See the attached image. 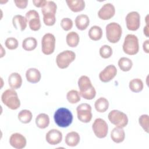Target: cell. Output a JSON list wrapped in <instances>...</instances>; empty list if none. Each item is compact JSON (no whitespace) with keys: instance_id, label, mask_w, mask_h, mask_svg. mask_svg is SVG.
Wrapping results in <instances>:
<instances>
[{"instance_id":"6da1fadb","label":"cell","mask_w":149,"mask_h":149,"mask_svg":"<svg viewBox=\"0 0 149 149\" xmlns=\"http://www.w3.org/2000/svg\"><path fill=\"white\" fill-rule=\"evenodd\" d=\"M80 95L86 100H93L96 95V91L92 85L90 78L85 75L81 76L78 80Z\"/></svg>"},{"instance_id":"7a4b0ae2","label":"cell","mask_w":149,"mask_h":149,"mask_svg":"<svg viewBox=\"0 0 149 149\" xmlns=\"http://www.w3.org/2000/svg\"><path fill=\"white\" fill-rule=\"evenodd\" d=\"M54 118L59 127H67L72 123L73 115L68 108H60L55 111Z\"/></svg>"},{"instance_id":"3957f363","label":"cell","mask_w":149,"mask_h":149,"mask_svg":"<svg viewBox=\"0 0 149 149\" xmlns=\"http://www.w3.org/2000/svg\"><path fill=\"white\" fill-rule=\"evenodd\" d=\"M1 101L3 104L12 110H16L20 106V101L17 93L14 89H7L3 92L1 95Z\"/></svg>"},{"instance_id":"277c9868","label":"cell","mask_w":149,"mask_h":149,"mask_svg":"<svg viewBox=\"0 0 149 149\" xmlns=\"http://www.w3.org/2000/svg\"><path fill=\"white\" fill-rule=\"evenodd\" d=\"M123 52L129 55H134L139 51V43L137 37L134 34H127L124 40L122 46Z\"/></svg>"},{"instance_id":"5b68a950","label":"cell","mask_w":149,"mask_h":149,"mask_svg":"<svg viewBox=\"0 0 149 149\" xmlns=\"http://www.w3.org/2000/svg\"><path fill=\"white\" fill-rule=\"evenodd\" d=\"M106 37L108 41L111 43L118 42L122 36V29L119 24L111 22L106 26Z\"/></svg>"},{"instance_id":"8992f818","label":"cell","mask_w":149,"mask_h":149,"mask_svg":"<svg viewBox=\"0 0 149 149\" xmlns=\"http://www.w3.org/2000/svg\"><path fill=\"white\" fill-rule=\"evenodd\" d=\"M75 53L70 50H65L58 54L56 58V63L58 67L63 69L67 68L69 65L74 61Z\"/></svg>"},{"instance_id":"52a82bcc","label":"cell","mask_w":149,"mask_h":149,"mask_svg":"<svg viewBox=\"0 0 149 149\" xmlns=\"http://www.w3.org/2000/svg\"><path fill=\"white\" fill-rule=\"evenodd\" d=\"M108 118L110 122L117 127H125L128 123V118L123 112L114 109L109 112Z\"/></svg>"},{"instance_id":"ba28073f","label":"cell","mask_w":149,"mask_h":149,"mask_svg":"<svg viewBox=\"0 0 149 149\" xmlns=\"http://www.w3.org/2000/svg\"><path fill=\"white\" fill-rule=\"evenodd\" d=\"M55 37L49 33L45 34L41 40V49L44 54L49 55L52 54L55 48Z\"/></svg>"},{"instance_id":"9c48e42d","label":"cell","mask_w":149,"mask_h":149,"mask_svg":"<svg viewBox=\"0 0 149 149\" xmlns=\"http://www.w3.org/2000/svg\"><path fill=\"white\" fill-rule=\"evenodd\" d=\"M78 119L83 123H88L92 119L91 107L87 103L79 105L76 108Z\"/></svg>"},{"instance_id":"30bf717a","label":"cell","mask_w":149,"mask_h":149,"mask_svg":"<svg viewBox=\"0 0 149 149\" xmlns=\"http://www.w3.org/2000/svg\"><path fill=\"white\" fill-rule=\"evenodd\" d=\"M92 129L95 136L99 139L105 138L108 130V126L105 120L97 118L92 125Z\"/></svg>"},{"instance_id":"8fae6325","label":"cell","mask_w":149,"mask_h":149,"mask_svg":"<svg viewBox=\"0 0 149 149\" xmlns=\"http://www.w3.org/2000/svg\"><path fill=\"white\" fill-rule=\"evenodd\" d=\"M126 27L129 30L136 31L140 26V16L136 11L128 13L125 18Z\"/></svg>"},{"instance_id":"7c38bea8","label":"cell","mask_w":149,"mask_h":149,"mask_svg":"<svg viewBox=\"0 0 149 149\" xmlns=\"http://www.w3.org/2000/svg\"><path fill=\"white\" fill-rule=\"evenodd\" d=\"M30 29L33 31H38L41 28L40 16L36 10H29L25 15Z\"/></svg>"},{"instance_id":"4fadbf2b","label":"cell","mask_w":149,"mask_h":149,"mask_svg":"<svg viewBox=\"0 0 149 149\" xmlns=\"http://www.w3.org/2000/svg\"><path fill=\"white\" fill-rule=\"evenodd\" d=\"M117 74V69L113 65L106 66L99 74L100 80L104 83H107L112 80Z\"/></svg>"},{"instance_id":"5bb4252c","label":"cell","mask_w":149,"mask_h":149,"mask_svg":"<svg viewBox=\"0 0 149 149\" xmlns=\"http://www.w3.org/2000/svg\"><path fill=\"white\" fill-rule=\"evenodd\" d=\"M115 13V6L111 3H105L98 10V16L100 19L107 20L111 19Z\"/></svg>"},{"instance_id":"9a60e30c","label":"cell","mask_w":149,"mask_h":149,"mask_svg":"<svg viewBox=\"0 0 149 149\" xmlns=\"http://www.w3.org/2000/svg\"><path fill=\"white\" fill-rule=\"evenodd\" d=\"M27 141L25 137L20 133L12 134L9 138V144L12 147L16 149H22L26 146Z\"/></svg>"},{"instance_id":"2e32d148","label":"cell","mask_w":149,"mask_h":149,"mask_svg":"<svg viewBox=\"0 0 149 149\" xmlns=\"http://www.w3.org/2000/svg\"><path fill=\"white\" fill-rule=\"evenodd\" d=\"M45 139L47 143L51 145L58 144L62 140V133L58 129H51L47 133Z\"/></svg>"},{"instance_id":"e0dca14e","label":"cell","mask_w":149,"mask_h":149,"mask_svg":"<svg viewBox=\"0 0 149 149\" xmlns=\"http://www.w3.org/2000/svg\"><path fill=\"white\" fill-rule=\"evenodd\" d=\"M12 24L16 30L24 31L27 27V21L25 17L21 15H16L12 19Z\"/></svg>"},{"instance_id":"ac0fdd59","label":"cell","mask_w":149,"mask_h":149,"mask_svg":"<svg viewBox=\"0 0 149 149\" xmlns=\"http://www.w3.org/2000/svg\"><path fill=\"white\" fill-rule=\"evenodd\" d=\"M27 80L31 83H37L40 81L41 78L40 72L36 68H29L26 72Z\"/></svg>"},{"instance_id":"d6986e66","label":"cell","mask_w":149,"mask_h":149,"mask_svg":"<svg viewBox=\"0 0 149 149\" xmlns=\"http://www.w3.org/2000/svg\"><path fill=\"white\" fill-rule=\"evenodd\" d=\"M8 83L12 89L19 88L22 84V78L20 74L16 72L12 73L8 77Z\"/></svg>"},{"instance_id":"ffe728a7","label":"cell","mask_w":149,"mask_h":149,"mask_svg":"<svg viewBox=\"0 0 149 149\" xmlns=\"http://www.w3.org/2000/svg\"><path fill=\"white\" fill-rule=\"evenodd\" d=\"M111 138L116 143H120L124 141L125 133L122 127L116 126L111 132Z\"/></svg>"},{"instance_id":"44dd1931","label":"cell","mask_w":149,"mask_h":149,"mask_svg":"<svg viewBox=\"0 0 149 149\" xmlns=\"http://www.w3.org/2000/svg\"><path fill=\"white\" fill-rule=\"evenodd\" d=\"M74 22L77 29L80 30H84L90 24V19L87 15L81 14L76 17Z\"/></svg>"},{"instance_id":"7402d4cb","label":"cell","mask_w":149,"mask_h":149,"mask_svg":"<svg viewBox=\"0 0 149 149\" xmlns=\"http://www.w3.org/2000/svg\"><path fill=\"white\" fill-rule=\"evenodd\" d=\"M66 2L69 8L73 12H81L85 8V2L83 0H66Z\"/></svg>"},{"instance_id":"603a6c76","label":"cell","mask_w":149,"mask_h":149,"mask_svg":"<svg viewBox=\"0 0 149 149\" xmlns=\"http://www.w3.org/2000/svg\"><path fill=\"white\" fill-rule=\"evenodd\" d=\"M80 136L78 133L76 132H71L68 133L65 137V141L66 144L69 147H75L80 142Z\"/></svg>"},{"instance_id":"cb8c5ba5","label":"cell","mask_w":149,"mask_h":149,"mask_svg":"<svg viewBox=\"0 0 149 149\" xmlns=\"http://www.w3.org/2000/svg\"><path fill=\"white\" fill-rule=\"evenodd\" d=\"M36 124L40 129H45L47 127L49 124V117L44 113H40L36 118Z\"/></svg>"},{"instance_id":"d4e9b609","label":"cell","mask_w":149,"mask_h":149,"mask_svg":"<svg viewBox=\"0 0 149 149\" xmlns=\"http://www.w3.org/2000/svg\"><path fill=\"white\" fill-rule=\"evenodd\" d=\"M80 41L79 34L75 31H70L68 33L66 37V41L68 46L70 47H76L78 45Z\"/></svg>"},{"instance_id":"484cf974","label":"cell","mask_w":149,"mask_h":149,"mask_svg":"<svg viewBox=\"0 0 149 149\" xmlns=\"http://www.w3.org/2000/svg\"><path fill=\"white\" fill-rule=\"evenodd\" d=\"M94 107L97 112L100 113L104 112L108 109L109 102L107 98L100 97L95 101Z\"/></svg>"},{"instance_id":"4316f807","label":"cell","mask_w":149,"mask_h":149,"mask_svg":"<svg viewBox=\"0 0 149 149\" xmlns=\"http://www.w3.org/2000/svg\"><path fill=\"white\" fill-rule=\"evenodd\" d=\"M37 46V40L33 37L24 38L22 41V48L27 51H31L36 49Z\"/></svg>"},{"instance_id":"83f0119b","label":"cell","mask_w":149,"mask_h":149,"mask_svg":"<svg viewBox=\"0 0 149 149\" xmlns=\"http://www.w3.org/2000/svg\"><path fill=\"white\" fill-rule=\"evenodd\" d=\"M56 9V4L52 1H47V3L41 8V12L43 16L47 15H55Z\"/></svg>"},{"instance_id":"f1b7e54d","label":"cell","mask_w":149,"mask_h":149,"mask_svg":"<svg viewBox=\"0 0 149 149\" xmlns=\"http://www.w3.org/2000/svg\"><path fill=\"white\" fill-rule=\"evenodd\" d=\"M88 37L93 41H98L102 37V30L98 26H92L88 31Z\"/></svg>"},{"instance_id":"f546056e","label":"cell","mask_w":149,"mask_h":149,"mask_svg":"<svg viewBox=\"0 0 149 149\" xmlns=\"http://www.w3.org/2000/svg\"><path fill=\"white\" fill-rule=\"evenodd\" d=\"M129 87L132 92L139 93L143 90L144 84L143 81L140 79L136 78L130 81Z\"/></svg>"},{"instance_id":"4dcf8cb0","label":"cell","mask_w":149,"mask_h":149,"mask_svg":"<svg viewBox=\"0 0 149 149\" xmlns=\"http://www.w3.org/2000/svg\"><path fill=\"white\" fill-rule=\"evenodd\" d=\"M118 64L120 69L123 72L129 71L133 66L132 60L126 57L120 58L118 61Z\"/></svg>"},{"instance_id":"1f68e13d","label":"cell","mask_w":149,"mask_h":149,"mask_svg":"<svg viewBox=\"0 0 149 149\" xmlns=\"http://www.w3.org/2000/svg\"><path fill=\"white\" fill-rule=\"evenodd\" d=\"M33 118L31 112L27 109H23L20 111L18 114V119L20 122L26 124L30 122Z\"/></svg>"},{"instance_id":"d6a6232c","label":"cell","mask_w":149,"mask_h":149,"mask_svg":"<svg viewBox=\"0 0 149 149\" xmlns=\"http://www.w3.org/2000/svg\"><path fill=\"white\" fill-rule=\"evenodd\" d=\"M66 98L69 103L73 104L80 101V95L77 90H71L68 92Z\"/></svg>"},{"instance_id":"836d02e7","label":"cell","mask_w":149,"mask_h":149,"mask_svg":"<svg viewBox=\"0 0 149 149\" xmlns=\"http://www.w3.org/2000/svg\"><path fill=\"white\" fill-rule=\"evenodd\" d=\"M100 55L104 59L110 58L112 55V49L108 45H104L100 48Z\"/></svg>"},{"instance_id":"e575fe53","label":"cell","mask_w":149,"mask_h":149,"mask_svg":"<svg viewBox=\"0 0 149 149\" xmlns=\"http://www.w3.org/2000/svg\"><path fill=\"white\" fill-rule=\"evenodd\" d=\"M5 45L8 49L13 50L16 49L18 47L19 42L16 38L14 37H9L6 38L5 42Z\"/></svg>"},{"instance_id":"d590c367","label":"cell","mask_w":149,"mask_h":149,"mask_svg":"<svg viewBox=\"0 0 149 149\" xmlns=\"http://www.w3.org/2000/svg\"><path fill=\"white\" fill-rule=\"evenodd\" d=\"M148 122L149 117L148 115L143 114L139 118V123L140 125L147 133H148Z\"/></svg>"},{"instance_id":"8d00e7d4","label":"cell","mask_w":149,"mask_h":149,"mask_svg":"<svg viewBox=\"0 0 149 149\" xmlns=\"http://www.w3.org/2000/svg\"><path fill=\"white\" fill-rule=\"evenodd\" d=\"M61 26L65 31H69L73 27V21L68 17L63 18L61 21Z\"/></svg>"},{"instance_id":"74e56055","label":"cell","mask_w":149,"mask_h":149,"mask_svg":"<svg viewBox=\"0 0 149 149\" xmlns=\"http://www.w3.org/2000/svg\"><path fill=\"white\" fill-rule=\"evenodd\" d=\"M43 22L46 26H51L54 25L56 22L55 15H47L43 16Z\"/></svg>"},{"instance_id":"f35d334b","label":"cell","mask_w":149,"mask_h":149,"mask_svg":"<svg viewBox=\"0 0 149 149\" xmlns=\"http://www.w3.org/2000/svg\"><path fill=\"white\" fill-rule=\"evenodd\" d=\"M14 3H15L16 6L20 8V9H24L27 7V3H28V1L27 0H15Z\"/></svg>"},{"instance_id":"ab89813d","label":"cell","mask_w":149,"mask_h":149,"mask_svg":"<svg viewBox=\"0 0 149 149\" xmlns=\"http://www.w3.org/2000/svg\"><path fill=\"white\" fill-rule=\"evenodd\" d=\"M47 2L45 0H33V3L35 6L37 8H42Z\"/></svg>"},{"instance_id":"60d3db41","label":"cell","mask_w":149,"mask_h":149,"mask_svg":"<svg viewBox=\"0 0 149 149\" xmlns=\"http://www.w3.org/2000/svg\"><path fill=\"white\" fill-rule=\"evenodd\" d=\"M149 40H147L146 41H144L143 44V50L146 53H149Z\"/></svg>"},{"instance_id":"b9f144b4","label":"cell","mask_w":149,"mask_h":149,"mask_svg":"<svg viewBox=\"0 0 149 149\" xmlns=\"http://www.w3.org/2000/svg\"><path fill=\"white\" fill-rule=\"evenodd\" d=\"M143 32H144V34L146 37H148V23H147L146 26H145L144 27Z\"/></svg>"}]
</instances>
